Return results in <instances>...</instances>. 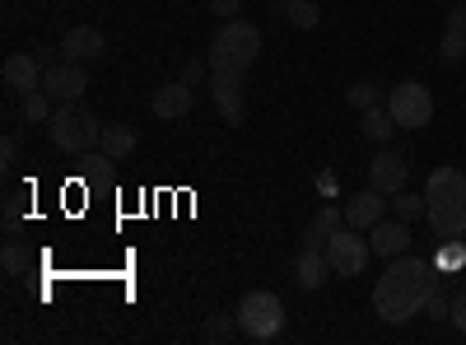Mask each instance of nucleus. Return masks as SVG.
<instances>
[{
	"label": "nucleus",
	"mask_w": 466,
	"mask_h": 345,
	"mask_svg": "<svg viewBox=\"0 0 466 345\" xmlns=\"http://www.w3.org/2000/svg\"><path fill=\"white\" fill-rule=\"evenodd\" d=\"M434 285H439L434 266L401 252V257H392V266H387V271L378 276V285H373V313L382 322L401 327L415 313H424V299L434 294Z\"/></svg>",
	"instance_id": "f257e3e1"
},
{
	"label": "nucleus",
	"mask_w": 466,
	"mask_h": 345,
	"mask_svg": "<svg viewBox=\"0 0 466 345\" xmlns=\"http://www.w3.org/2000/svg\"><path fill=\"white\" fill-rule=\"evenodd\" d=\"M424 219L434 224L439 243L466 238V173L457 164H439L424 182Z\"/></svg>",
	"instance_id": "f03ea898"
},
{
	"label": "nucleus",
	"mask_w": 466,
	"mask_h": 345,
	"mask_svg": "<svg viewBox=\"0 0 466 345\" xmlns=\"http://www.w3.org/2000/svg\"><path fill=\"white\" fill-rule=\"evenodd\" d=\"M47 136H52L56 149H66V155H89V149L103 140V122L85 103H56L52 122H47Z\"/></svg>",
	"instance_id": "7ed1b4c3"
},
{
	"label": "nucleus",
	"mask_w": 466,
	"mask_h": 345,
	"mask_svg": "<svg viewBox=\"0 0 466 345\" xmlns=\"http://www.w3.org/2000/svg\"><path fill=\"white\" fill-rule=\"evenodd\" d=\"M257 56H261V28H257L252 19H224V24H219V33H215L210 61L248 75Z\"/></svg>",
	"instance_id": "20e7f679"
},
{
	"label": "nucleus",
	"mask_w": 466,
	"mask_h": 345,
	"mask_svg": "<svg viewBox=\"0 0 466 345\" xmlns=\"http://www.w3.org/2000/svg\"><path fill=\"white\" fill-rule=\"evenodd\" d=\"M238 331L252 340H276L285 331V303L270 289H252L238 303Z\"/></svg>",
	"instance_id": "39448f33"
},
{
	"label": "nucleus",
	"mask_w": 466,
	"mask_h": 345,
	"mask_svg": "<svg viewBox=\"0 0 466 345\" xmlns=\"http://www.w3.org/2000/svg\"><path fill=\"white\" fill-rule=\"evenodd\" d=\"M434 89L430 85H420V80H401L392 94H387V112L397 117L401 131H420V127H430L434 122Z\"/></svg>",
	"instance_id": "423d86ee"
},
{
	"label": "nucleus",
	"mask_w": 466,
	"mask_h": 345,
	"mask_svg": "<svg viewBox=\"0 0 466 345\" xmlns=\"http://www.w3.org/2000/svg\"><path fill=\"white\" fill-rule=\"evenodd\" d=\"M373 257V243H364V228H336L327 238V261H331V276H364V266Z\"/></svg>",
	"instance_id": "0eeeda50"
},
{
	"label": "nucleus",
	"mask_w": 466,
	"mask_h": 345,
	"mask_svg": "<svg viewBox=\"0 0 466 345\" xmlns=\"http://www.w3.org/2000/svg\"><path fill=\"white\" fill-rule=\"evenodd\" d=\"M210 89H215V103H219L224 127H243V122H248V103H243V70H228V66H215V61H210Z\"/></svg>",
	"instance_id": "6e6552de"
},
{
	"label": "nucleus",
	"mask_w": 466,
	"mask_h": 345,
	"mask_svg": "<svg viewBox=\"0 0 466 345\" xmlns=\"http://www.w3.org/2000/svg\"><path fill=\"white\" fill-rule=\"evenodd\" d=\"M43 89L56 98V103H80L85 89H89V75L80 61H52L47 75H43Z\"/></svg>",
	"instance_id": "1a4fd4ad"
},
{
	"label": "nucleus",
	"mask_w": 466,
	"mask_h": 345,
	"mask_svg": "<svg viewBox=\"0 0 466 345\" xmlns=\"http://www.w3.org/2000/svg\"><path fill=\"white\" fill-rule=\"evenodd\" d=\"M406 173H410V164L397 155V149H378V155L369 159V187H378L382 197L406 191Z\"/></svg>",
	"instance_id": "9d476101"
},
{
	"label": "nucleus",
	"mask_w": 466,
	"mask_h": 345,
	"mask_svg": "<svg viewBox=\"0 0 466 345\" xmlns=\"http://www.w3.org/2000/svg\"><path fill=\"white\" fill-rule=\"evenodd\" d=\"M43 75H47V66H43V56L37 52H15L10 61H5V85L24 98V94H33V89H43Z\"/></svg>",
	"instance_id": "9b49d317"
},
{
	"label": "nucleus",
	"mask_w": 466,
	"mask_h": 345,
	"mask_svg": "<svg viewBox=\"0 0 466 345\" xmlns=\"http://www.w3.org/2000/svg\"><path fill=\"white\" fill-rule=\"evenodd\" d=\"M61 52H66V61H98V56H107V37H103V28H94V24H80V28H70L66 33V43H61Z\"/></svg>",
	"instance_id": "f8f14e48"
},
{
	"label": "nucleus",
	"mask_w": 466,
	"mask_h": 345,
	"mask_svg": "<svg viewBox=\"0 0 466 345\" xmlns=\"http://www.w3.org/2000/svg\"><path fill=\"white\" fill-rule=\"evenodd\" d=\"M197 85H187V80H173L164 89H154V117H164V122H177L191 112V103H197V94H191Z\"/></svg>",
	"instance_id": "ddd939ff"
},
{
	"label": "nucleus",
	"mask_w": 466,
	"mask_h": 345,
	"mask_svg": "<svg viewBox=\"0 0 466 345\" xmlns=\"http://www.w3.org/2000/svg\"><path fill=\"white\" fill-rule=\"evenodd\" d=\"M369 243H373L378 257H401L410 248V224L406 219H378L369 228Z\"/></svg>",
	"instance_id": "4468645a"
},
{
	"label": "nucleus",
	"mask_w": 466,
	"mask_h": 345,
	"mask_svg": "<svg viewBox=\"0 0 466 345\" xmlns=\"http://www.w3.org/2000/svg\"><path fill=\"white\" fill-rule=\"evenodd\" d=\"M327 271H331L327 248H299V257H294V285L299 289H322Z\"/></svg>",
	"instance_id": "2eb2a0df"
},
{
	"label": "nucleus",
	"mask_w": 466,
	"mask_h": 345,
	"mask_svg": "<svg viewBox=\"0 0 466 345\" xmlns=\"http://www.w3.org/2000/svg\"><path fill=\"white\" fill-rule=\"evenodd\" d=\"M382 215H387V201H382L378 187L360 191V197H350V206H345V224L350 228H373Z\"/></svg>",
	"instance_id": "dca6fc26"
},
{
	"label": "nucleus",
	"mask_w": 466,
	"mask_h": 345,
	"mask_svg": "<svg viewBox=\"0 0 466 345\" xmlns=\"http://www.w3.org/2000/svg\"><path fill=\"white\" fill-rule=\"evenodd\" d=\"M336 228H345V210H336V206H322V210L313 215V224L303 228L299 248H327V238L336 234Z\"/></svg>",
	"instance_id": "f3484780"
},
{
	"label": "nucleus",
	"mask_w": 466,
	"mask_h": 345,
	"mask_svg": "<svg viewBox=\"0 0 466 345\" xmlns=\"http://www.w3.org/2000/svg\"><path fill=\"white\" fill-rule=\"evenodd\" d=\"M103 155L112 159V164H122V159H131L136 155V131L131 127H103Z\"/></svg>",
	"instance_id": "a211bd4d"
},
{
	"label": "nucleus",
	"mask_w": 466,
	"mask_h": 345,
	"mask_svg": "<svg viewBox=\"0 0 466 345\" xmlns=\"http://www.w3.org/2000/svg\"><path fill=\"white\" fill-rule=\"evenodd\" d=\"M397 136V117H392V112H387V107H364V140H373V145H387V140H392Z\"/></svg>",
	"instance_id": "6ab92c4d"
},
{
	"label": "nucleus",
	"mask_w": 466,
	"mask_h": 345,
	"mask_svg": "<svg viewBox=\"0 0 466 345\" xmlns=\"http://www.w3.org/2000/svg\"><path fill=\"white\" fill-rule=\"evenodd\" d=\"M52 103H56V98H52L47 89L24 94V98H19V122H52V112H56Z\"/></svg>",
	"instance_id": "aec40b11"
},
{
	"label": "nucleus",
	"mask_w": 466,
	"mask_h": 345,
	"mask_svg": "<svg viewBox=\"0 0 466 345\" xmlns=\"http://www.w3.org/2000/svg\"><path fill=\"white\" fill-rule=\"evenodd\" d=\"M285 19H289V28L313 33V28L322 24V10L313 5V0H289V5H285Z\"/></svg>",
	"instance_id": "412c9836"
},
{
	"label": "nucleus",
	"mask_w": 466,
	"mask_h": 345,
	"mask_svg": "<svg viewBox=\"0 0 466 345\" xmlns=\"http://www.w3.org/2000/svg\"><path fill=\"white\" fill-rule=\"evenodd\" d=\"M434 266H439V271H461V266H466V248H457V238H443Z\"/></svg>",
	"instance_id": "4be33fe9"
},
{
	"label": "nucleus",
	"mask_w": 466,
	"mask_h": 345,
	"mask_svg": "<svg viewBox=\"0 0 466 345\" xmlns=\"http://www.w3.org/2000/svg\"><path fill=\"white\" fill-rule=\"evenodd\" d=\"M392 206H397V219L410 224V219L424 215V191H420V197H410V191H397V201H392Z\"/></svg>",
	"instance_id": "5701e85b"
},
{
	"label": "nucleus",
	"mask_w": 466,
	"mask_h": 345,
	"mask_svg": "<svg viewBox=\"0 0 466 345\" xmlns=\"http://www.w3.org/2000/svg\"><path fill=\"white\" fill-rule=\"evenodd\" d=\"M424 313H430L434 322H448V318H452V299H448V294H443V289L434 285V294L424 299Z\"/></svg>",
	"instance_id": "b1692460"
},
{
	"label": "nucleus",
	"mask_w": 466,
	"mask_h": 345,
	"mask_svg": "<svg viewBox=\"0 0 466 345\" xmlns=\"http://www.w3.org/2000/svg\"><path fill=\"white\" fill-rule=\"evenodd\" d=\"M0 261H5L10 276H24L28 271V248L24 243H5V257H0Z\"/></svg>",
	"instance_id": "393cba45"
},
{
	"label": "nucleus",
	"mask_w": 466,
	"mask_h": 345,
	"mask_svg": "<svg viewBox=\"0 0 466 345\" xmlns=\"http://www.w3.org/2000/svg\"><path fill=\"white\" fill-rule=\"evenodd\" d=\"M233 331H238V322H228V318H219V313H215V318H206V327H201V336H206V340H228Z\"/></svg>",
	"instance_id": "a878e982"
},
{
	"label": "nucleus",
	"mask_w": 466,
	"mask_h": 345,
	"mask_svg": "<svg viewBox=\"0 0 466 345\" xmlns=\"http://www.w3.org/2000/svg\"><path fill=\"white\" fill-rule=\"evenodd\" d=\"M345 98H350V103H355V107L364 112V107H373V103H378V85L360 80V85H350V94H345Z\"/></svg>",
	"instance_id": "bb28decb"
},
{
	"label": "nucleus",
	"mask_w": 466,
	"mask_h": 345,
	"mask_svg": "<svg viewBox=\"0 0 466 345\" xmlns=\"http://www.w3.org/2000/svg\"><path fill=\"white\" fill-rule=\"evenodd\" d=\"M439 52H443V61H461V56H466V37L443 28V43H439Z\"/></svg>",
	"instance_id": "cd10ccee"
},
{
	"label": "nucleus",
	"mask_w": 466,
	"mask_h": 345,
	"mask_svg": "<svg viewBox=\"0 0 466 345\" xmlns=\"http://www.w3.org/2000/svg\"><path fill=\"white\" fill-rule=\"evenodd\" d=\"M238 10H243V0H210V15L224 24V19H238Z\"/></svg>",
	"instance_id": "c85d7f7f"
},
{
	"label": "nucleus",
	"mask_w": 466,
	"mask_h": 345,
	"mask_svg": "<svg viewBox=\"0 0 466 345\" xmlns=\"http://www.w3.org/2000/svg\"><path fill=\"white\" fill-rule=\"evenodd\" d=\"M206 75H210V61H187V70H182V80H187V85H201Z\"/></svg>",
	"instance_id": "c756f323"
},
{
	"label": "nucleus",
	"mask_w": 466,
	"mask_h": 345,
	"mask_svg": "<svg viewBox=\"0 0 466 345\" xmlns=\"http://www.w3.org/2000/svg\"><path fill=\"white\" fill-rule=\"evenodd\" d=\"M448 322L466 336V294H457V299H452V318H448Z\"/></svg>",
	"instance_id": "7c9ffc66"
},
{
	"label": "nucleus",
	"mask_w": 466,
	"mask_h": 345,
	"mask_svg": "<svg viewBox=\"0 0 466 345\" xmlns=\"http://www.w3.org/2000/svg\"><path fill=\"white\" fill-rule=\"evenodd\" d=\"M448 33H461L466 37V5H452L448 10Z\"/></svg>",
	"instance_id": "2f4dec72"
},
{
	"label": "nucleus",
	"mask_w": 466,
	"mask_h": 345,
	"mask_svg": "<svg viewBox=\"0 0 466 345\" xmlns=\"http://www.w3.org/2000/svg\"><path fill=\"white\" fill-rule=\"evenodd\" d=\"M0 159H5V168H10V164H19V140H15V136L0 140Z\"/></svg>",
	"instance_id": "473e14b6"
}]
</instances>
